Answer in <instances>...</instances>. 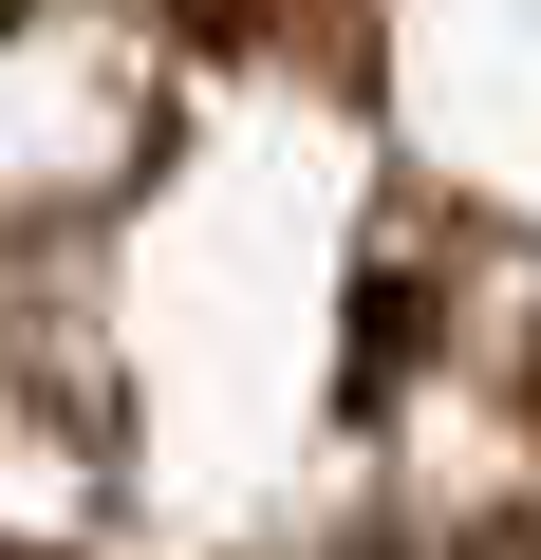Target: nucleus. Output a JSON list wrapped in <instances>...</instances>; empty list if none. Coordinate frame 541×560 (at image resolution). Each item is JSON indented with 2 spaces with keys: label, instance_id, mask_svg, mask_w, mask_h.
<instances>
[{
  "label": "nucleus",
  "instance_id": "nucleus-1",
  "mask_svg": "<svg viewBox=\"0 0 541 560\" xmlns=\"http://www.w3.org/2000/svg\"><path fill=\"white\" fill-rule=\"evenodd\" d=\"M430 560H522V541H430Z\"/></svg>",
  "mask_w": 541,
  "mask_h": 560
}]
</instances>
